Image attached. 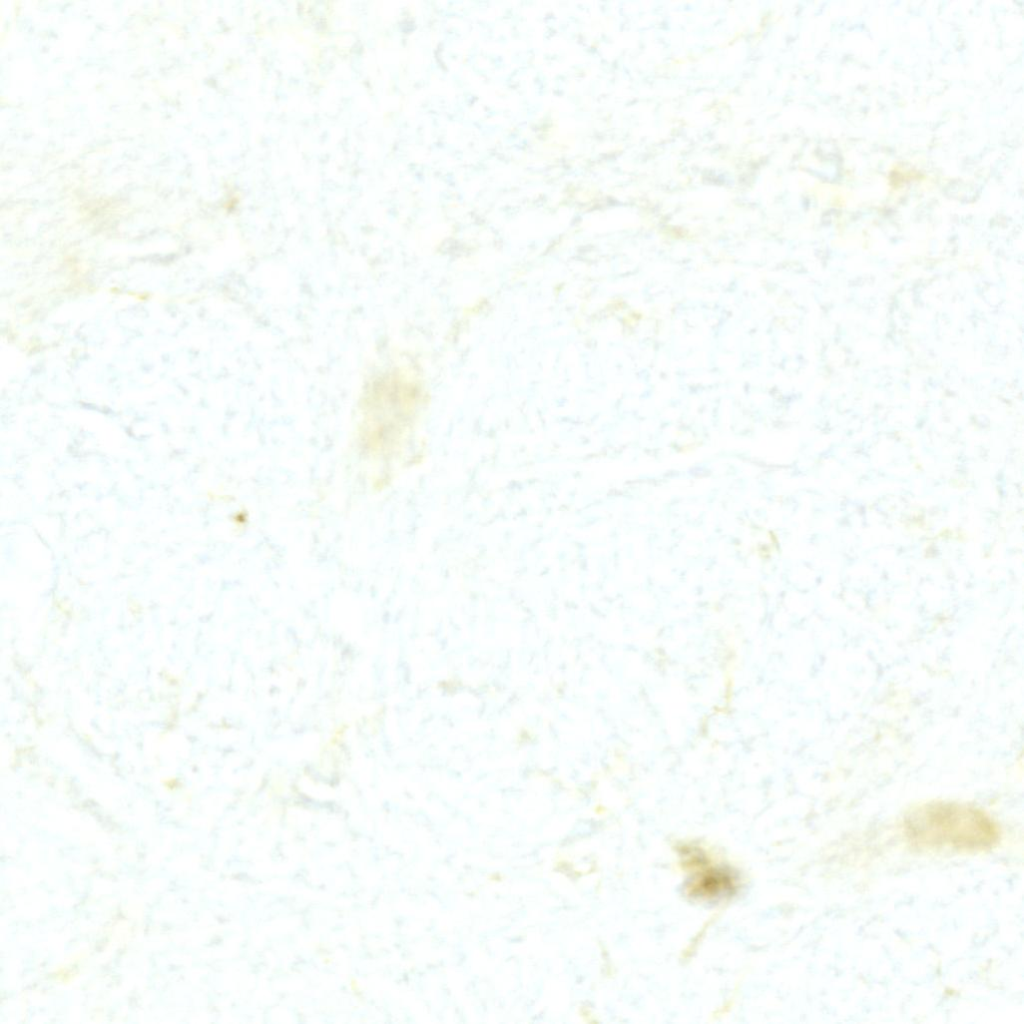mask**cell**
Instances as JSON below:
<instances>
[{
  "label": "cell",
  "instance_id": "6da1fadb",
  "mask_svg": "<svg viewBox=\"0 0 1024 1024\" xmlns=\"http://www.w3.org/2000/svg\"><path fill=\"white\" fill-rule=\"evenodd\" d=\"M908 841L919 848L976 851L999 840L997 824L983 810L957 802H932L908 813L903 822Z\"/></svg>",
  "mask_w": 1024,
  "mask_h": 1024
}]
</instances>
